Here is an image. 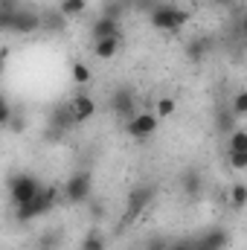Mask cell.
<instances>
[{"mask_svg": "<svg viewBox=\"0 0 247 250\" xmlns=\"http://www.w3.org/2000/svg\"><path fill=\"white\" fill-rule=\"evenodd\" d=\"M76 123V111H73V102H59L53 111H50V128L56 131V134H64V131H70Z\"/></svg>", "mask_w": 247, "mask_h": 250, "instance_id": "ba28073f", "label": "cell"}, {"mask_svg": "<svg viewBox=\"0 0 247 250\" xmlns=\"http://www.w3.org/2000/svg\"><path fill=\"white\" fill-rule=\"evenodd\" d=\"M169 250H198L195 242H175V245H169Z\"/></svg>", "mask_w": 247, "mask_h": 250, "instance_id": "d4e9b609", "label": "cell"}, {"mask_svg": "<svg viewBox=\"0 0 247 250\" xmlns=\"http://www.w3.org/2000/svg\"><path fill=\"white\" fill-rule=\"evenodd\" d=\"M120 53V35L117 38H105V41H93V56L99 62H111Z\"/></svg>", "mask_w": 247, "mask_h": 250, "instance_id": "4fadbf2b", "label": "cell"}, {"mask_svg": "<svg viewBox=\"0 0 247 250\" xmlns=\"http://www.w3.org/2000/svg\"><path fill=\"white\" fill-rule=\"evenodd\" d=\"M56 198H59V189H56V187L41 189V195H38L35 201H29V204L18 207V218H21V221H32V218L44 215V212H47V209L56 204Z\"/></svg>", "mask_w": 247, "mask_h": 250, "instance_id": "5b68a950", "label": "cell"}, {"mask_svg": "<svg viewBox=\"0 0 247 250\" xmlns=\"http://www.w3.org/2000/svg\"><path fill=\"white\" fill-rule=\"evenodd\" d=\"M227 151H247V131L245 128L230 131V137H227Z\"/></svg>", "mask_w": 247, "mask_h": 250, "instance_id": "2e32d148", "label": "cell"}, {"mask_svg": "<svg viewBox=\"0 0 247 250\" xmlns=\"http://www.w3.org/2000/svg\"><path fill=\"white\" fill-rule=\"evenodd\" d=\"M59 9H62L67 18H79V15L87 9V0H62V6H59Z\"/></svg>", "mask_w": 247, "mask_h": 250, "instance_id": "d6986e66", "label": "cell"}, {"mask_svg": "<svg viewBox=\"0 0 247 250\" xmlns=\"http://www.w3.org/2000/svg\"><path fill=\"white\" fill-rule=\"evenodd\" d=\"M111 108H114V114L128 117V120H134V117H137V114H134V93H131L128 87L114 90V96H111Z\"/></svg>", "mask_w": 247, "mask_h": 250, "instance_id": "30bf717a", "label": "cell"}, {"mask_svg": "<svg viewBox=\"0 0 247 250\" xmlns=\"http://www.w3.org/2000/svg\"><path fill=\"white\" fill-rule=\"evenodd\" d=\"M41 21H44L41 29H47V32H64V26H67V15L62 9H47V15H41Z\"/></svg>", "mask_w": 247, "mask_h": 250, "instance_id": "5bb4252c", "label": "cell"}, {"mask_svg": "<svg viewBox=\"0 0 247 250\" xmlns=\"http://www.w3.org/2000/svg\"><path fill=\"white\" fill-rule=\"evenodd\" d=\"M70 102H73V111H76V123H87V120L96 114V102H93V96H87V93H79V96H73Z\"/></svg>", "mask_w": 247, "mask_h": 250, "instance_id": "7c38bea8", "label": "cell"}, {"mask_svg": "<svg viewBox=\"0 0 247 250\" xmlns=\"http://www.w3.org/2000/svg\"><path fill=\"white\" fill-rule=\"evenodd\" d=\"M175 108H178V102H175L172 96H160V99L154 102V114H157L160 120H166V117H172V114H175Z\"/></svg>", "mask_w": 247, "mask_h": 250, "instance_id": "e0dca14e", "label": "cell"}, {"mask_svg": "<svg viewBox=\"0 0 247 250\" xmlns=\"http://www.w3.org/2000/svg\"><path fill=\"white\" fill-rule=\"evenodd\" d=\"M184 187H186L189 195H198V175H195V172H186L184 175Z\"/></svg>", "mask_w": 247, "mask_h": 250, "instance_id": "cb8c5ba5", "label": "cell"}, {"mask_svg": "<svg viewBox=\"0 0 247 250\" xmlns=\"http://www.w3.org/2000/svg\"><path fill=\"white\" fill-rule=\"evenodd\" d=\"M151 198H154V187H137V189H131V195H128V204H125V224L128 221H134L148 204H151Z\"/></svg>", "mask_w": 247, "mask_h": 250, "instance_id": "8992f818", "label": "cell"}, {"mask_svg": "<svg viewBox=\"0 0 247 250\" xmlns=\"http://www.w3.org/2000/svg\"><path fill=\"white\" fill-rule=\"evenodd\" d=\"M212 3H215V6H218V9H227V6H233V3H236V0H212Z\"/></svg>", "mask_w": 247, "mask_h": 250, "instance_id": "484cf974", "label": "cell"}, {"mask_svg": "<svg viewBox=\"0 0 247 250\" xmlns=\"http://www.w3.org/2000/svg\"><path fill=\"white\" fill-rule=\"evenodd\" d=\"M9 195H12V204L15 207H23L29 201H35L41 195V184L32 178V175H15L9 181Z\"/></svg>", "mask_w": 247, "mask_h": 250, "instance_id": "3957f363", "label": "cell"}, {"mask_svg": "<svg viewBox=\"0 0 247 250\" xmlns=\"http://www.w3.org/2000/svg\"><path fill=\"white\" fill-rule=\"evenodd\" d=\"M82 250H105V239L99 233H90L84 242H82Z\"/></svg>", "mask_w": 247, "mask_h": 250, "instance_id": "7402d4cb", "label": "cell"}, {"mask_svg": "<svg viewBox=\"0 0 247 250\" xmlns=\"http://www.w3.org/2000/svg\"><path fill=\"white\" fill-rule=\"evenodd\" d=\"M195 245H198V250H224L227 248V230H224V227H212V230H206Z\"/></svg>", "mask_w": 247, "mask_h": 250, "instance_id": "8fae6325", "label": "cell"}, {"mask_svg": "<svg viewBox=\"0 0 247 250\" xmlns=\"http://www.w3.org/2000/svg\"><path fill=\"white\" fill-rule=\"evenodd\" d=\"M70 76H73V82H76V84H87V82H90V70H87V64H82V62L73 64Z\"/></svg>", "mask_w": 247, "mask_h": 250, "instance_id": "ffe728a7", "label": "cell"}, {"mask_svg": "<svg viewBox=\"0 0 247 250\" xmlns=\"http://www.w3.org/2000/svg\"><path fill=\"white\" fill-rule=\"evenodd\" d=\"M209 50H212V44L206 38H198V41H192L186 47V56H189V62H201L204 56H209Z\"/></svg>", "mask_w": 247, "mask_h": 250, "instance_id": "9a60e30c", "label": "cell"}, {"mask_svg": "<svg viewBox=\"0 0 247 250\" xmlns=\"http://www.w3.org/2000/svg\"><path fill=\"white\" fill-rule=\"evenodd\" d=\"M227 160H230V169H247V151H230Z\"/></svg>", "mask_w": 247, "mask_h": 250, "instance_id": "603a6c76", "label": "cell"}, {"mask_svg": "<svg viewBox=\"0 0 247 250\" xmlns=\"http://www.w3.org/2000/svg\"><path fill=\"white\" fill-rule=\"evenodd\" d=\"M230 111H233L236 117H247V90H239V93L233 96V105H230Z\"/></svg>", "mask_w": 247, "mask_h": 250, "instance_id": "44dd1931", "label": "cell"}, {"mask_svg": "<svg viewBox=\"0 0 247 250\" xmlns=\"http://www.w3.org/2000/svg\"><path fill=\"white\" fill-rule=\"evenodd\" d=\"M90 35L93 41H105V38H117L120 35V21L117 18H108V15H99L90 26Z\"/></svg>", "mask_w": 247, "mask_h": 250, "instance_id": "9c48e42d", "label": "cell"}, {"mask_svg": "<svg viewBox=\"0 0 247 250\" xmlns=\"http://www.w3.org/2000/svg\"><path fill=\"white\" fill-rule=\"evenodd\" d=\"M148 21H151L154 29H160V32H172V35H175L181 26H186L189 12L181 9V6H172V3H157V6L151 9Z\"/></svg>", "mask_w": 247, "mask_h": 250, "instance_id": "6da1fadb", "label": "cell"}, {"mask_svg": "<svg viewBox=\"0 0 247 250\" xmlns=\"http://www.w3.org/2000/svg\"><path fill=\"white\" fill-rule=\"evenodd\" d=\"M230 204H233V209H245L247 207V187L245 184H233V189H230Z\"/></svg>", "mask_w": 247, "mask_h": 250, "instance_id": "ac0fdd59", "label": "cell"}, {"mask_svg": "<svg viewBox=\"0 0 247 250\" xmlns=\"http://www.w3.org/2000/svg\"><path fill=\"white\" fill-rule=\"evenodd\" d=\"M0 26L6 32H21V35H32L44 26L41 15L32 9H15V12H0Z\"/></svg>", "mask_w": 247, "mask_h": 250, "instance_id": "7a4b0ae2", "label": "cell"}, {"mask_svg": "<svg viewBox=\"0 0 247 250\" xmlns=\"http://www.w3.org/2000/svg\"><path fill=\"white\" fill-rule=\"evenodd\" d=\"M62 192L70 204H84V201L90 198V192H93V178H90V172H76V175H70Z\"/></svg>", "mask_w": 247, "mask_h": 250, "instance_id": "277c9868", "label": "cell"}, {"mask_svg": "<svg viewBox=\"0 0 247 250\" xmlns=\"http://www.w3.org/2000/svg\"><path fill=\"white\" fill-rule=\"evenodd\" d=\"M242 32H245V35H247V15H245V18H242Z\"/></svg>", "mask_w": 247, "mask_h": 250, "instance_id": "4316f807", "label": "cell"}, {"mask_svg": "<svg viewBox=\"0 0 247 250\" xmlns=\"http://www.w3.org/2000/svg\"><path fill=\"white\" fill-rule=\"evenodd\" d=\"M157 125H160V117H157V114L140 111L134 120H128V134H131L134 140H145V137H151V134L157 131Z\"/></svg>", "mask_w": 247, "mask_h": 250, "instance_id": "52a82bcc", "label": "cell"}]
</instances>
